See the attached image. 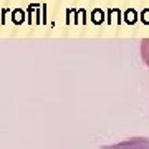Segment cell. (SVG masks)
I'll use <instances>...</instances> for the list:
<instances>
[{"label": "cell", "instance_id": "1", "mask_svg": "<svg viewBox=\"0 0 149 149\" xmlns=\"http://www.w3.org/2000/svg\"><path fill=\"white\" fill-rule=\"evenodd\" d=\"M100 149H149V138H129L121 143L103 146Z\"/></svg>", "mask_w": 149, "mask_h": 149}, {"label": "cell", "instance_id": "2", "mask_svg": "<svg viewBox=\"0 0 149 149\" xmlns=\"http://www.w3.org/2000/svg\"><path fill=\"white\" fill-rule=\"evenodd\" d=\"M141 56L146 61V65L149 66V38L143 40V43H141Z\"/></svg>", "mask_w": 149, "mask_h": 149}]
</instances>
